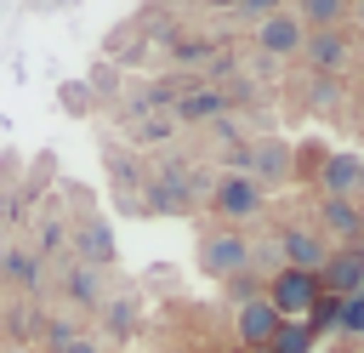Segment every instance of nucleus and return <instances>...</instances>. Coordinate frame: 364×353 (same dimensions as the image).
I'll list each match as a JSON object with an SVG mask.
<instances>
[{
	"instance_id": "25",
	"label": "nucleus",
	"mask_w": 364,
	"mask_h": 353,
	"mask_svg": "<svg viewBox=\"0 0 364 353\" xmlns=\"http://www.w3.org/2000/svg\"><path fill=\"white\" fill-rule=\"evenodd\" d=\"M313 102L330 108V102H336V80H313Z\"/></svg>"
},
{
	"instance_id": "17",
	"label": "nucleus",
	"mask_w": 364,
	"mask_h": 353,
	"mask_svg": "<svg viewBox=\"0 0 364 353\" xmlns=\"http://www.w3.org/2000/svg\"><path fill=\"white\" fill-rule=\"evenodd\" d=\"M63 290H68V302H74V307H102V268H85V262H74Z\"/></svg>"
},
{
	"instance_id": "9",
	"label": "nucleus",
	"mask_w": 364,
	"mask_h": 353,
	"mask_svg": "<svg viewBox=\"0 0 364 353\" xmlns=\"http://www.w3.org/2000/svg\"><path fill=\"white\" fill-rule=\"evenodd\" d=\"M279 256H284V268L318 273V268H324V256H330V245H324V233H318V228H284V233H279Z\"/></svg>"
},
{
	"instance_id": "6",
	"label": "nucleus",
	"mask_w": 364,
	"mask_h": 353,
	"mask_svg": "<svg viewBox=\"0 0 364 353\" xmlns=\"http://www.w3.org/2000/svg\"><path fill=\"white\" fill-rule=\"evenodd\" d=\"M358 285H364V251H358V245L330 251L324 268H318V290H324V296H353Z\"/></svg>"
},
{
	"instance_id": "27",
	"label": "nucleus",
	"mask_w": 364,
	"mask_h": 353,
	"mask_svg": "<svg viewBox=\"0 0 364 353\" xmlns=\"http://www.w3.org/2000/svg\"><path fill=\"white\" fill-rule=\"evenodd\" d=\"M0 353H28V347H23V342H11V347H0Z\"/></svg>"
},
{
	"instance_id": "1",
	"label": "nucleus",
	"mask_w": 364,
	"mask_h": 353,
	"mask_svg": "<svg viewBox=\"0 0 364 353\" xmlns=\"http://www.w3.org/2000/svg\"><path fill=\"white\" fill-rule=\"evenodd\" d=\"M199 268H205L210 279H233V273H245V268H250V239L233 233V228L205 233V239H199Z\"/></svg>"
},
{
	"instance_id": "23",
	"label": "nucleus",
	"mask_w": 364,
	"mask_h": 353,
	"mask_svg": "<svg viewBox=\"0 0 364 353\" xmlns=\"http://www.w3.org/2000/svg\"><path fill=\"white\" fill-rule=\"evenodd\" d=\"M68 336H80V330H74V325H68V319H51V330H46V342H51V347H63V342H68Z\"/></svg>"
},
{
	"instance_id": "13",
	"label": "nucleus",
	"mask_w": 364,
	"mask_h": 353,
	"mask_svg": "<svg viewBox=\"0 0 364 353\" xmlns=\"http://www.w3.org/2000/svg\"><path fill=\"white\" fill-rule=\"evenodd\" d=\"M74 251H80V262L85 268H114V233H108V222H80L74 228Z\"/></svg>"
},
{
	"instance_id": "10",
	"label": "nucleus",
	"mask_w": 364,
	"mask_h": 353,
	"mask_svg": "<svg viewBox=\"0 0 364 353\" xmlns=\"http://www.w3.org/2000/svg\"><path fill=\"white\" fill-rule=\"evenodd\" d=\"M279 325H284V319L273 313V302H267V296H250V302H239V342H245V347H267Z\"/></svg>"
},
{
	"instance_id": "18",
	"label": "nucleus",
	"mask_w": 364,
	"mask_h": 353,
	"mask_svg": "<svg viewBox=\"0 0 364 353\" xmlns=\"http://www.w3.org/2000/svg\"><path fill=\"white\" fill-rule=\"evenodd\" d=\"M176 131V120H171V108H142V114H131V137L148 148V142H165Z\"/></svg>"
},
{
	"instance_id": "28",
	"label": "nucleus",
	"mask_w": 364,
	"mask_h": 353,
	"mask_svg": "<svg viewBox=\"0 0 364 353\" xmlns=\"http://www.w3.org/2000/svg\"><path fill=\"white\" fill-rule=\"evenodd\" d=\"M358 194H364V165H358Z\"/></svg>"
},
{
	"instance_id": "11",
	"label": "nucleus",
	"mask_w": 364,
	"mask_h": 353,
	"mask_svg": "<svg viewBox=\"0 0 364 353\" xmlns=\"http://www.w3.org/2000/svg\"><path fill=\"white\" fill-rule=\"evenodd\" d=\"M358 165H364V154H330L324 171H318L324 199H353L358 194Z\"/></svg>"
},
{
	"instance_id": "8",
	"label": "nucleus",
	"mask_w": 364,
	"mask_h": 353,
	"mask_svg": "<svg viewBox=\"0 0 364 353\" xmlns=\"http://www.w3.org/2000/svg\"><path fill=\"white\" fill-rule=\"evenodd\" d=\"M165 108H171L176 125H210V120H222L228 91H216V85H193V91H182V97H165Z\"/></svg>"
},
{
	"instance_id": "20",
	"label": "nucleus",
	"mask_w": 364,
	"mask_h": 353,
	"mask_svg": "<svg viewBox=\"0 0 364 353\" xmlns=\"http://www.w3.org/2000/svg\"><path fill=\"white\" fill-rule=\"evenodd\" d=\"M313 347V330L301 325V319H284L279 330H273V342H267V353H307Z\"/></svg>"
},
{
	"instance_id": "4",
	"label": "nucleus",
	"mask_w": 364,
	"mask_h": 353,
	"mask_svg": "<svg viewBox=\"0 0 364 353\" xmlns=\"http://www.w3.org/2000/svg\"><path fill=\"white\" fill-rule=\"evenodd\" d=\"M210 205H216L228 222H239V216H256V211H262V188H256L245 171H222L216 188H210Z\"/></svg>"
},
{
	"instance_id": "5",
	"label": "nucleus",
	"mask_w": 364,
	"mask_h": 353,
	"mask_svg": "<svg viewBox=\"0 0 364 353\" xmlns=\"http://www.w3.org/2000/svg\"><path fill=\"white\" fill-rule=\"evenodd\" d=\"M301 40H307V28L296 23V11H290V6H279V11H267V17L256 23V46H262L267 57H296V51H301Z\"/></svg>"
},
{
	"instance_id": "24",
	"label": "nucleus",
	"mask_w": 364,
	"mask_h": 353,
	"mask_svg": "<svg viewBox=\"0 0 364 353\" xmlns=\"http://www.w3.org/2000/svg\"><path fill=\"white\" fill-rule=\"evenodd\" d=\"M51 353H102V347H97L91 336H68V342H63V347H51Z\"/></svg>"
},
{
	"instance_id": "26",
	"label": "nucleus",
	"mask_w": 364,
	"mask_h": 353,
	"mask_svg": "<svg viewBox=\"0 0 364 353\" xmlns=\"http://www.w3.org/2000/svg\"><path fill=\"white\" fill-rule=\"evenodd\" d=\"M347 17H353V23L364 28V0H347Z\"/></svg>"
},
{
	"instance_id": "19",
	"label": "nucleus",
	"mask_w": 364,
	"mask_h": 353,
	"mask_svg": "<svg viewBox=\"0 0 364 353\" xmlns=\"http://www.w3.org/2000/svg\"><path fill=\"white\" fill-rule=\"evenodd\" d=\"M0 279L40 285V256H34V251H0Z\"/></svg>"
},
{
	"instance_id": "21",
	"label": "nucleus",
	"mask_w": 364,
	"mask_h": 353,
	"mask_svg": "<svg viewBox=\"0 0 364 353\" xmlns=\"http://www.w3.org/2000/svg\"><path fill=\"white\" fill-rule=\"evenodd\" d=\"M341 330H353V336H364V285H358L353 296H341Z\"/></svg>"
},
{
	"instance_id": "12",
	"label": "nucleus",
	"mask_w": 364,
	"mask_h": 353,
	"mask_svg": "<svg viewBox=\"0 0 364 353\" xmlns=\"http://www.w3.org/2000/svg\"><path fill=\"white\" fill-rule=\"evenodd\" d=\"M188 182H193V176H188V165H165V171L154 176V194H148V205H154V211H165V216L188 211V199H193V194H188Z\"/></svg>"
},
{
	"instance_id": "7",
	"label": "nucleus",
	"mask_w": 364,
	"mask_h": 353,
	"mask_svg": "<svg viewBox=\"0 0 364 353\" xmlns=\"http://www.w3.org/2000/svg\"><path fill=\"white\" fill-rule=\"evenodd\" d=\"M301 57L313 63V74H341L347 68V57H353V40L341 34V28H313L307 40H301Z\"/></svg>"
},
{
	"instance_id": "3",
	"label": "nucleus",
	"mask_w": 364,
	"mask_h": 353,
	"mask_svg": "<svg viewBox=\"0 0 364 353\" xmlns=\"http://www.w3.org/2000/svg\"><path fill=\"white\" fill-rule=\"evenodd\" d=\"M267 302L279 319H307V307L318 302V273H301V268H279L273 285H267Z\"/></svg>"
},
{
	"instance_id": "22",
	"label": "nucleus",
	"mask_w": 364,
	"mask_h": 353,
	"mask_svg": "<svg viewBox=\"0 0 364 353\" xmlns=\"http://www.w3.org/2000/svg\"><path fill=\"white\" fill-rule=\"evenodd\" d=\"M233 11H239V17H256V23H262L267 11H279V0H233Z\"/></svg>"
},
{
	"instance_id": "2",
	"label": "nucleus",
	"mask_w": 364,
	"mask_h": 353,
	"mask_svg": "<svg viewBox=\"0 0 364 353\" xmlns=\"http://www.w3.org/2000/svg\"><path fill=\"white\" fill-rule=\"evenodd\" d=\"M239 165H245V176H250L256 188H279V182L290 176V142H284V137H256V142H245Z\"/></svg>"
},
{
	"instance_id": "14",
	"label": "nucleus",
	"mask_w": 364,
	"mask_h": 353,
	"mask_svg": "<svg viewBox=\"0 0 364 353\" xmlns=\"http://www.w3.org/2000/svg\"><path fill=\"white\" fill-rule=\"evenodd\" d=\"M318 228L336 239H353V233H364V211L353 199H318Z\"/></svg>"
},
{
	"instance_id": "16",
	"label": "nucleus",
	"mask_w": 364,
	"mask_h": 353,
	"mask_svg": "<svg viewBox=\"0 0 364 353\" xmlns=\"http://www.w3.org/2000/svg\"><path fill=\"white\" fill-rule=\"evenodd\" d=\"M290 11H296V23L313 34V28H341L347 0H290Z\"/></svg>"
},
{
	"instance_id": "15",
	"label": "nucleus",
	"mask_w": 364,
	"mask_h": 353,
	"mask_svg": "<svg viewBox=\"0 0 364 353\" xmlns=\"http://www.w3.org/2000/svg\"><path fill=\"white\" fill-rule=\"evenodd\" d=\"M136 319H142V302H136V296H102V330H108L114 342H125V336L136 330Z\"/></svg>"
}]
</instances>
